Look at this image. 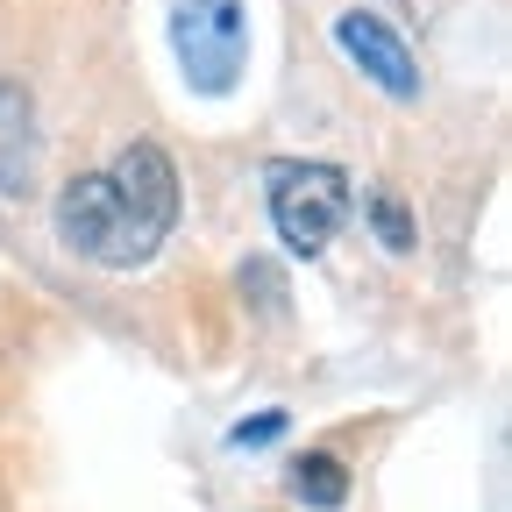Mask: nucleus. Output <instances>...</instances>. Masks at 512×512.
Listing matches in <instances>:
<instances>
[{"instance_id": "nucleus-2", "label": "nucleus", "mask_w": 512, "mask_h": 512, "mask_svg": "<svg viewBox=\"0 0 512 512\" xmlns=\"http://www.w3.org/2000/svg\"><path fill=\"white\" fill-rule=\"evenodd\" d=\"M264 192H271V228L292 256H320L342 235V221L356 214V192H349L342 164H320V157H271Z\"/></svg>"}, {"instance_id": "nucleus-3", "label": "nucleus", "mask_w": 512, "mask_h": 512, "mask_svg": "<svg viewBox=\"0 0 512 512\" xmlns=\"http://www.w3.org/2000/svg\"><path fill=\"white\" fill-rule=\"evenodd\" d=\"M171 50L185 64V86L192 93H235L242 64H249V15L242 0H178L171 8Z\"/></svg>"}, {"instance_id": "nucleus-1", "label": "nucleus", "mask_w": 512, "mask_h": 512, "mask_svg": "<svg viewBox=\"0 0 512 512\" xmlns=\"http://www.w3.org/2000/svg\"><path fill=\"white\" fill-rule=\"evenodd\" d=\"M178 228V164L157 143H128L107 171H79L57 192V235L86 264L136 271Z\"/></svg>"}, {"instance_id": "nucleus-5", "label": "nucleus", "mask_w": 512, "mask_h": 512, "mask_svg": "<svg viewBox=\"0 0 512 512\" xmlns=\"http://www.w3.org/2000/svg\"><path fill=\"white\" fill-rule=\"evenodd\" d=\"M36 157H43V136H36V93L22 79H0V192H29L36 185Z\"/></svg>"}, {"instance_id": "nucleus-6", "label": "nucleus", "mask_w": 512, "mask_h": 512, "mask_svg": "<svg viewBox=\"0 0 512 512\" xmlns=\"http://www.w3.org/2000/svg\"><path fill=\"white\" fill-rule=\"evenodd\" d=\"M292 498L313 505V512H335L349 498V470L335 456H306V463H292Z\"/></svg>"}, {"instance_id": "nucleus-4", "label": "nucleus", "mask_w": 512, "mask_h": 512, "mask_svg": "<svg viewBox=\"0 0 512 512\" xmlns=\"http://www.w3.org/2000/svg\"><path fill=\"white\" fill-rule=\"evenodd\" d=\"M335 43H342L349 64H363V79H377L392 100H420V64H413V50L392 22L349 8V15H335Z\"/></svg>"}, {"instance_id": "nucleus-7", "label": "nucleus", "mask_w": 512, "mask_h": 512, "mask_svg": "<svg viewBox=\"0 0 512 512\" xmlns=\"http://www.w3.org/2000/svg\"><path fill=\"white\" fill-rule=\"evenodd\" d=\"M370 228L384 235V249H392V256H406L413 249V221H406V207H399V192H370Z\"/></svg>"}, {"instance_id": "nucleus-8", "label": "nucleus", "mask_w": 512, "mask_h": 512, "mask_svg": "<svg viewBox=\"0 0 512 512\" xmlns=\"http://www.w3.org/2000/svg\"><path fill=\"white\" fill-rule=\"evenodd\" d=\"M278 434H285V413H256V420L235 427V448H264V441H278Z\"/></svg>"}]
</instances>
